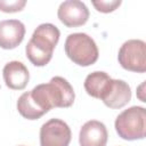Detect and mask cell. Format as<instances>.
I'll use <instances>...</instances> for the list:
<instances>
[{"mask_svg": "<svg viewBox=\"0 0 146 146\" xmlns=\"http://www.w3.org/2000/svg\"><path fill=\"white\" fill-rule=\"evenodd\" d=\"M30 94L34 103L44 113H48L54 107H70L75 99L73 87L62 76H54L48 83L35 86Z\"/></svg>", "mask_w": 146, "mask_h": 146, "instance_id": "1", "label": "cell"}, {"mask_svg": "<svg viewBox=\"0 0 146 146\" xmlns=\"http://www.w3.org/2000/svg\"><path fill=\"white\" fill-rule=\"evenodd\" d=\"M59 36L60 32L54 24H40L25 47L27 59L34 66H46L52 58V52L59 41Z\"/></svg>", "mask_w": 146, "mask_h": 146, "instance_id": "2", "label": "cell"}, {"mask_svg": "<svg viewBox=\"0 0 146 146\" xmlns=\"http://www.w3.org/2000/svg\"><path fill=\"white\" fill-rule=\"evenodd\" d=\"M66 56L79 66H90L99 57L98 47L95 40L86 33H72L65 40L64 44Z\"/></svg>", "mask_w": 146, "mask_h": 146, "instance_id": "3", "label": "cell"}, {"mask_svg": "<svg viewBox=\"0 0 146 146\" xmlns=\"http://www.w3.org/2000/svg\"><path fill=\"white\" fill-rule=\"evenodd\" d=\"M115 131L124 140L145 138L146 110L141 106H131L121 112L114 122Z\"/></svg>", "mask_w": 146, "mask_h": 146, "instance_id": "4", "label": "cell"}, {"mask_svg": "<svg viewBox=\"0 0 146 146\" xmlns=\"http://www.w3.org/2000/svg\"><path fill=\"white\" fill-rule=\"evenodd\" d=\"M117 60L127 71L144 73L146 71V43L139 39L125 41L119 49Z\"/></svg>", "mask_w": 146, "mask_h": 146, "instance_id": "5", "label": "cell"}, {"mask_svg": "<svg viewBox=\"0 0 146 146\" xmlns=\"http://www.w3.org/2000/svg\"><path fill=\"white\" fill-rule=\"evenodd\" d=\"M72 132L66 122L50 119L40 128V146H68Z\"/></svg>", "mask_w": 146, "mask_h": 146, "instance_id": "6", "label": "cell"}, {"mask_svg": "<svg viewBox=\"0 0 146 146\" xmlns=\"http://www.w3.org/2000/svg\"><path fill=\"white\" fill-rule=\"evenodd\" d=\"M58 19L67 27H79L84 25L89 18V9L84 2L79 0H66L62 2L57 10Z\"/></svg>", "mask_w": 146, "mask_h": 146, "instance_id": "7", "label": "cell"}, {"mask_svg": "<svg viewBox=\"0 0 146 146\" xmlns=\"http://www.w3.org/2000/svg\"><path fill=\"white\" fill-rule=\"evenodd\" d=\"M131 99L130 86L117 79H111L105 92L103 94L100 100L110 108H121L125 106Z\"/></svg>", "mask_w": 146, "mask_h": 146, "instance_id": "8", "label": "cell"}, {"mask_svg": "<svg viewBox=\"0 0 146 146\" xmlns=\"http://www.w3.org/2000/svg\"><path fill=\"white\" fill-rule=\"evenodd\" d=\"M25 36V25L18 19H6L0 22V47L2 49H15Z\"/></svg>", "mask_w": 146, "mask_h": 146, "instance_id": "9", "label": "cell"}, {"mask_svg": "<svg viewBox=\"0 0 146 146\" xmlns=\"http://www.w3.org/2000/svg\"><path fill=\"white\" fill-rule=\"evenodd\" d=\"M108 132L105 124L97 120L87 121L80 129V146H106Z\"/></svg>", "mask_w": 146, "mask_h": 146, "instance_id": "10", "label": "cell"}, {"mask_svg": "<svg viewBox=\"0 0 146 146\" xmlns=\"http://www.w3.org/2000/svg\"><path fill=\"white\" fill-rule=\"evenodd\" d=\"M2 75L6 86L13 90H23L30 80L27 67L18 60L8 62L2 70Z\"/></svg>", "mask_w": 146, "mask_h": 146, "instance_id": "11", "label": "cell"}, {"mask_svg": "<svg viewBox=\"0 0 146 146\" xmlns=\"http://www.w3.org/2000/svg\"><path fill=\"white\" fill-rule=\"evenodd\" d=\"M111 79L112 78L106 72L95 71V72L87 75L83 86H84V89L89 96L97 98V99H100L103 94L105 92Z\"/></svg>", "mask_w": 146, "mask_h": 146, "instance_id": "12", "label": "cell"}, {"mask_svg": "<svg viewBox=\"0 0 146 146\" xmlns=\"http://www.w3.org/2000/svg\"><path fill=\"white\" fill-rule=\"evenodd\" d=\"M17 111L24 119H27V120H38L46 114L34 103L30 91H26L19 96L17 100Z\"/></svg>", "mask_w": 146, "mask_h": 146, "instance_id": "13", "label": "cell"}, {"mask_svg": "<svg viewBox=\"0 0 146 146\" xmlns=\"http://www.w3.org/2000/svg\"><path fill=\"white\" fill-rule=\"evenodd\" d=\"M91 3L97 11L107 14L114 11L117 7H120L121 0H99V1H92Z\"/></svg>", "mask_w": 146, "mask_h": 146, "instance_id": "14", "label": "cell"}, {"mask_svg": "<svg viewBox=\"0 0 146 146\" xmlns=\"http://www.w3.org/2000/svg\"><path fill=\"white\" fill-rule=\"evenodd\" d=\"M26 1L25 0H13V1H5L0 0V11L3 13H17L23 10L25 7Z\"/></svg>", "mask_w": 146, "mask_h": 146, "instance_id": "15", "label": "cell"}, {"mask_svg": "<svg viewBox=\"0 0 146 146\" xmlns=\"http://www.w3.org/2000/svg\"><path fill=\"white\" fill-rule=\"evenodd\" d=\"M144 86H145V83L143 82V83H141V84L139 86V88H138V91H139V92H138V98H139V99H140L141 102H146V100H145V98H144V97L141 96V94H143V88H144Z\"/></svg>", "mask_w": 146, "mask_h": 146, "instance_id": "16", "label": "cell"}, {"mask_svg": "<svg viewBox=\"0 0 146 146\" xmlns=\"http://www.w3.org/2000/svg\"><path fill=\"white\" fill-rule=\"evenodd\" d=\"M21 146H24V145H21Z\"/></svg>", "mask_w": 146, "mask_h": 146, "instance_id": "17", "label": "cell"}]
</instances>
